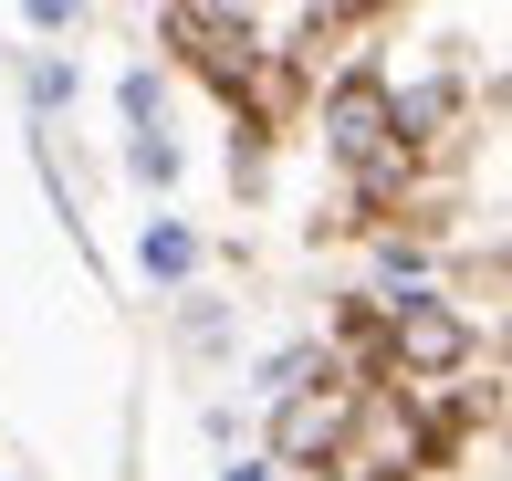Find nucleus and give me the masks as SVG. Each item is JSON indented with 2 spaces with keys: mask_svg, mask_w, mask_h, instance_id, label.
<instances>
[{
  "mask_svg": "<svg viewBox=\"0 0 512 481\" xmlns=\"http://www.w3.org/2000/svg\"><path fill=\"white\" fill-rule=\"evenodd\" d=\"M324 147H335V168H377V157H398V84L387 74H335L324 84Z\"/></svg>",
  "mask_w": 512,
  "mask_h": 481,
  "instance_id": "obj_1",
  "label": "nucleus"
},
{
  "mask_svg": "<svg viewBox=\"0 0 512 481\" xmlns=\"http://www.w3.org/2000/svg\"><path fill=\"white\" fill-rule=\"evenodd\" d=\"M21 11H32V32H74V21H84V0H21Z\"/></svg>",
  "mask_w": 512,
  "mask_h": 481,
  "instance_id": "obj_4",
  "label": "nucleus"
},
{
  "mask_svg": "<svg viewBox=\"0 0 512 481\" xmlns=\"http://www.w3.org/2000/svg\"><path fill=\"white\" fill-rule=\"evenodd\" d=\"M136 262H147V272H157V283H178V272H189V262H199V241H189V231H178V220H157V231H147V241H136Z\"/></svg>",
  "mask_w": 512,
  "mask_h": 481,
  "instance_id": "obj_3",
  "label": "nucleus"
},
{
  "mask_svg": "<svg viewBox=\"0 0 512 481\" xmlns=\"http://www.w3.org/2000/svg\"><path fill=\"white\" fill-rule=\"evenodd\" d=\"M314 481H345V471H314Z\"/></svg>",
  "mask_w": 512,
  "mask_h": 481,
  "instance_id": "obj_6",
  "label": "nucleus"
},
{
  "mask_svg": "<svg viewBox=\"0 0 512 481\" xmlns=\"http://www.w3.org/2000/svg\"><path fill=\"white\" fill-rule=\"evenodd\" d=\"M220 481H283V471H272V461H241V471H220Z\"/></svg>",
  "mask_w": 512,
  "mask_h": 481,
  "instance_id": "obj_5",
  "label": "nucleus"
},
{
  "mask_svg": "<svg viewBox=\"0 0 512 481\" xmlns=\"http://www.w3.org/2000/svg\"><path fill=\"white\" fill-rule=\"evenodd\" d=\"M377 346H387V377H460L471 366V314L460 304H398L377 325Z\"/></svg>",
  "mask_w": 512,
  "mask_h": 481,
  "instance_id": "obj_2",
  "label": "nucleus"
}]
</instances>
